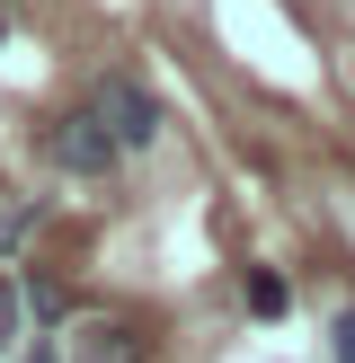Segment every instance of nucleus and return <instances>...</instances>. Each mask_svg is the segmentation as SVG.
<instances>
[{
	"mask_svg": "<svg viewBox=\"0 0 355 363\" xmlns=\"http://www.w3.org/2000/svg\"><path fill=\"white\" fill-rule=\"evenodd\" d=\"M18 311H27V301H18V284H0V354L18 346Z\"/></svg>",
	"mask_w": 355,
	"mask_h": 363,
	"instance_id": "39448f33",
	"label": "nucleus"
},
{
	"mask_svg": "<svg viewBox=\"0 0 355 363\" xmlns=\"http://www.w3.org/2000/svg\"><path fill=\"white\" fill-rule=\"evenodd\" d=\"M116 133L98 124V106H71V116H53V169H71V177H106L116 169Z\"/></svg>",
	"mask_w": 355,
	"mask_h": 363,
	"instance_id": "f03ea898",
	"label": "nucleus"
},
{
	"mask_svg": "<svg viewBox=\"0 0 355 363\" xmlns=\"http://www.w3.org/2000/svg\"><path fill=\"white\" fill-rule=\"evenodd\" d=\"M329 363H355V311H337V328H329Z\"/></svg>",
	"mask_w": 355,
	"mask_h": 363,
	"instance_id": "423d86ee",
	"label": "nucleus"
},
{
	"mask_svg": "<svg viewBox=\"0 0 355 363\" xmlns=\"http://www.w3.org/2000/svg\"><path fill=\"white\" fill-rule=\"evenodd\" d=\"M71 363H151L133 319H80L71 328Z\"/></svg>",
	"mask_w": 355,
	"mask_h": 363,
	"instance_id": "7ed1b4c3",
	"label": "nucleus"
},
{
	"mask_svg": "<svg viewBox=\"0 0 355 363\" xmlns=\"http://www.w3.org/2000/svg\"><path fill=\"white\" fill-rule=\"evenodd\" d=\"M240 301H248L258 319H284V301H293V293H284V275H266V266H248V275H240Z\"/></svg>",
	"mask_w": 355,
	"mask_h": 363,
	"instance_id": "20e7f679",
	"label": "nucleus"
},
{
	"mask_svg": "<svg viewBox=\"0 0 355 363\" xmlns=\"http://www.w3.org/2000/svg\"><path fill=\"white\" fill-rule=\"evenodd\" d=\"M0 45H9V18H0Z\"/></svg>",
	"mask_w": 355,
	"mask_h": 363,
	"instance_id": "0eeeda50",
	"label": "nucleus"
},
{
	"mask_svg": "<svg viewBox=\"0 0 355 363\" xmlns=\"http://www.w3.org/2000/svg\"><path fill=\"white\" fill-rule=\"evenodd\" d=\"M98 124L116 133V151H151L169 116H160V98L133 80V71H106V80H98Z\"/></svg>",
	"mask_w": 355,
	"mask_h": 363,
	"instance_id": "f257e3e1",
	"label": "nucleus"
}]
</instances>
